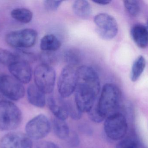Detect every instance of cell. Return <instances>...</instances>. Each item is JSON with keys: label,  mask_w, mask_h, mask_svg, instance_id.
I'll use <instances>...</instances> for the list:
<instances>
[{"label": "cell", "mask_w": 148, "mask_h": 148, "mask_svg": "<svg viewBox=\"0 0 148 148\" xmlns=\"http://www.w3.org/2000/svg\"><path fill=\"white\" fill-rule=\"evenodd\" d=\"M77 85L75 102L81 113H89L95 104L100 89L97 72L91 67L82 66L76 70Z\"/></svg>", "instance_id": "obj_1"}, {"label": "cell", "mask_w": 148, "mask_h": 148, "mask_svg": "<svg viewBox=\"0 0 148 148\" xmlns=\"http://www.w3.org/2000/svg\"><path fill=\"white\" fill-rule=\"evenodd\" d=\"M121 93L118 87L113 83L103 86L101 94L96 107L101 116L105 119L116 113L121 103Z\"/></svg>", "instance_id": "obj_2"}, {"label": "cell", "mask_w": 148, "mask_h": 148, "mask_svg": "<svg viewBox=\"0 0 148 148\" xmlns=\"http://www.w3.org/2000/svg\"><path fill=\"white\" fill-rule=\"evenodd\" d=\"M22 119L21 111L14 103L4 100L0 101V131L16 129Z\"/></svg>", "instance_id": "obj_3"}, {"label": "cell", "mask_w": 148, "mask_h": 148, "mask_svg": "<svg viewBox=\"0 0 148 148\" xmlns=\"http://www.w3.org/2000/svg\"><path fill=\"white\" fill-rule=\"evenodd\" d=\"M35 85L45 94L53 92L55 84L56 74L50 65L41 63L36 67L34 72Z\"/></svg>", "instance_id": "obj_4"}, {"label": "cell", "mask_w": 148, "mask_h": 148, "mask_svg": "<svg viewBox=\"0 0 148 148\" xmlns=\"http://www.w3.org/2000/svg\"><path fill=\"white\" fill-rule=\"evenodd\" d=\"M37 32L33 29L27 28L11 31L5 37L6 43L16 48H27L34 46L37 41Z\"/></svg>", "instance_id": "obj_5"}, {"label": "cell", "mask_w": 148, "mask_h": 148, "mask_svg": "<svg viewBox=\"0 0 148 148\" xmlns=\"http://www.w3.org/2000/svg\"><path fill=\"white\" fill-rule=\"evenodd\" d=\"M127 123L125 116L116 113L107 117L104 124L107 136L113 140H119L125 136L127 131Z\"/></svg>", "instance_id": "obj_6"}, {"label": "cell", "mask_w": 148, "mask_h": 148, "mask_svg": "<svg viewBox=\"0 0 148 148\" xmlns=\"http://www.w3.org/2000/svg\"><path fill=\"white\" fill-rule=\"evenodd\" d=\"M96 32L99 36L105 40L114 38L118 32V25L114 17L106 13H100L94 17Z\"/></svg>", "instance_id": "obj_7"}, {"label": "cell", "mask_w": 148, "mask_h": 148, "mask_svg": "<svg viewBox=\"0 0 148 148\" xmlns=\"http://www.w3.org/2000/svg\"><path fill=\"white\" fill-rule=\"evenodd\" d=\"M0 92L4 97L17 101L23 98L25 92L22 83L14 77L8 75H1Z\"/></svg>", "instance_id": "obj_8"}, {"label": "cell", "mask_w": 148, "mask_h": 148, "mask_svg": "<svg viewBox=\"0 0 148 148\" xmlns=\"http://www.w3.org/2000/svg\"><path fill=\"white\" fill-rule=\"evenodd\" d=\"M25 130L26 134L31 140H41L47 136L50 133L51 124L46 116L38 115L27 123Z\"/></svg>", "instance_id": "obj_9"}, {"label": "cell", "mask_w": 148, "mask_h": 148, "mask_svg": "<svg viewBox=\"0 0 148 148\" xmlns=\"http://www.w3.org/2000/svg\"><path fill=\"white\" fill-rule=\"evenodd\" d=\"M77 85L76 70L72 66L64 67L58 81V92L62 98L69 97L75 90Z\"/></svg>", "instance_id": "obj_10"}, {"label": "cell", "mask_w": 148, "mask_h": 148, "mask_svg": "<svg viewBox=\"0 0 148 148\" xmlns=\"http://www.w3.org/2000/svg\"><path fill=\"white\" fill-rule=\"evenodd\" d=\"M33 142L27 134L21 132H10L0 140V148H32Z\"/></svg>", "instance_id": "obj_11"}, {"label": "cell", "mask_w": 148, "mask_h": 148, "mask_svg": "<svg viewBox=\"0 0 148 148\" xmlns=\"http://www.w3.org/2000/svg\"><path fill=\"white\" fill-rule=\"evenodd\" d=\"M8 69L13 77L22 84L30 82L32 76L30 63L23 61H17L9 66Z\"/></svg>", "instance_id": "obj_12"}, {"label": "cell", "mask_w": 148, "mask_h": 148, "mask_svg": "<svg viewBox=\"0 0 148 148\" xmlns=\"http://www.w3.org/2000/svg\"><path fill=\"white\" fill-rule=\"evenodd\" d=\"M27 99L30 104L35 107L42 108L46 103L45 94L35 84H30L27 90Z\"/></svg>", "instance_id": "obj_13"}, {"label": "cell", "mask_w": 148, "mask_h": 148, "mask_svg": "<svg viewBox=\"0 0 148 148\" xmlns=\"http://www.w3.org/2000/svg\"><path fill=\"white\" fill-rule=\"evenodd\" d=\"M132 38L136 45L145 48L148 46V30L142 25L137 24L132 28L131 30Z\"/></svg>", "instance_id": "obj_14"}, {"label": "cell", "mask_w": 148, "mask_h": 148, "mask_svg": "<svg viewBox=\"0 0 148 148\" xmlns=\"http://www.w3.org/2000/svg\"><path fill=\"white\" fill-rule=\"evenodd\" d=\"M61 43L54 35L47 34L42 37L40 41L41 49L45 52H53L60 47Z\"/></svg>", "instance_id": "obj_15"}, {"label": "cell", "mask_w": 148, "mask_h": 148, "mask_svg": "<svg viewBox=\"0 0 148 148\" xmlns=\"http://www.w3.org/2000/svg\"><path fill=\"white\" fill-rule=\"evenodd\" d=\"M74 14L80 18L86 19L90 17L91 14V7L88 1L77 0L74 2L73 6Z\"/></svg>", "instance_id": "obj_16"}, {"label": "cell", "mask_w": 148, "mask_h": 148, "mask_svg": "<svg viewBox=\"0 0 148 148\" xmlns=\"http://www.w3.org/2000/svg\"><path fill=\"white\" fill-rule=\"evenodd\" d=\"M53 124L54 132L58 138L64 140L69 137L70 129L65 120L56 118L53 121Z\"/></svg>", "instance_id": "obj_17"}, {"label": "cell", "mask_w": 148, "mask_h": 148, "mask_svg": "<svg viewBox=\"0 0 148 148\" xmlns=\"http://www.w3.org/2000/svg\"><path fill=\"white\" fill-rule=\"evenodd\" d=\"M12 18L19 22L27 23L32 21L33 14L32 11L25 8H17L11 12Z\"/></svg>", "instance_id": "obj_18"}, {"label": "cell", "mask_w": 148, "mask_h": 148, "mask_svg": "<svg viewBox=\"0 0 148 148\" xmlns=\"http://www.w3.org/2000/svg\"><path fill=\"white\" fill-rule=\"evenodd\" d=\"M146 64V60L142 56L136 58L133 63L130 73V78L132 81H136L139 79L144 71Z\"/></svg>", "instance_id": "obj_19"}, {"label": "cell", "mask_w": 148, "mask_h": 148, "mask_svg": "<svg viewBox=\"0 0 148 148\" xmlns=\"http://www.w3.org/2000/svg\"><path fill=\"white\" fill-rule=\"evenodd\" d=\"M48 103L50 111L56 118L62 120H65L68 118L69 115L66 110L62 105H58L53 97H49Z\"/></svg>", "instance_id": "obj_20"}, {"label": "cell", "mask_w": 148, "mask_h": 148, "mask_svg": "<svg viewBox=\"0 0 148 148\" xmlns=\"http://www.w3.org/2000/svg\"><path fill=\"white\" fill-rule=\"evenodd\" d=\"M64 59L68 66L73 67L80 63L81 54L78 50L70 48L67 50L63 55Z\"/></svg>", "instance_id": "obj_21"}, {"label": "cell", "mask_w": 148, "mask_h": 148, "mask_svg": "<svg viewBox=\"0 0 148 148\" xmlns=\"http://www.w3.org/2000/svg\"><path fill=\"white\" fill-rule=\"evenodd\" d=\"M17 61L19 59L16 53L0 48V63L9 66Z\"/></svg>", "instance_id": "obj_22"}, {"label": "cell", "mask_w": 148, "mask_h": 148, "mask_svg": "<svg viewBox=\"0 0 148 148\" xmlns=\"http://www.w3.org/2000/svg\"><path fill=\"white\" fill-rule=\"evenodd\" d=\"M124 6L127 12L133 16H136L140 10L139 1L136 0H127L123 1Z\"/></svg>", "instance_id": "obj_23"}, {"label": "cell", "mask_w": 148, "mask_h": 148, "mask_svg": "<svg viewBox=\"0 0 148 148\" xmlns=\"http://www.w3.org/2000/svg\"><path fill=\"white\" fill-rule=\"evenodd\" d=\"M16 54L18 56L19 61H23L30 63L34 62L36 60L35 55L30 52L18 50Z\"/></svg>", "instance_id": "obj_24"}, {"label": "cell", "mask_w": 148, "mask_h": 148, "mask_svg": "<svg viewBox=\"0 0 148 148\" xmlns=\"http://www.w3.org/2000/svg\"><path fill=\"white\" fill-rule=\"evenodd\" d=\"M62 105L66 110L69 116H70L73 119L78 120L81 118L82 113L78 110L76 106L75 107L68 103H66L63 101L62 102Z\"/></svg>", "instance_id": "obj_25"}, {"label": "cell", "mask_w": 148, "mask_h": 148, "mask_svg": "<svg viewBox=\"0 0 148 148\" xmlns=\"http://www.w3.org/2000/svg\"><path fill=\"white\" fill-rule=\"evenodd\" d=\"M40 58L42 62V63L49 65H50L51 63H53L55 59H56L54 54H53L52 52L45 51H43V53L41 54Z\"/></svg>", "instance_id": "obj_26"}, {"label": "cell", "mask_w": 148, "mask_h": 148, "mask_svg": "<svg viewBox=\"0 0 148 148\" xmlns=\"http://www.w3.org/2000/svg\"><path fill=\"white\" fill-rule=\"evenodd\" d=\"M63 1H51V0H46L44 1V6L47 10L49 11H56L58 9L62 3Z\"/></svg>", "instance_id": "obj_27"}, {"label": "cell", "mask_w": 148, "mask_h": 148, "mask_svg": "<svg viewBox=\"0 0 148 148\" xmlns=\"http://www.w3.org/2000/svg\"><path fill=\"white\" fill-rule=\"evenodd\" d=\"M116 148H137V144L135 141L129 138L120 142Z\"/></svg>", "instance_id": "obj_28"}, {"label": "cell", "mask_w": 148, "mask_h": 148, "mask_svg": "<svg viewBox=\"0 0 148 148\" xmlns=\"http://www.w3.org/2000/svg\"><path fill=\"white\" fill-rule=\"evenodd\" d=\"M89 116L90 119L95 122L101 123L104 120V118L101 116V115L99 114L98 111L97 110L96 108H94L91 109V110L89 112Z\"/></svg>", "instance_id": "obj_29"}, {"label": "cell", "mask_w": 148, "mask_h": 148, "mask_svg": "<svg viewBox=\"0 0 148 148\" xmlns=\"http://www.w3.org/2000/svg\"><path fill=\"white\" fill-rule=\"evenodd\" d=\"M39 148H60L58 145L51 142H43L40 144Z\"/></svg>", "instance_id": "obj_30"}, {"label": "cell", "mask_w": 148, "mask_h": 148, "mask_svg": "<svg viewBox=\"0 0 148 148\" xmlns=\"http://www.w3.org/2000/svg\"><path fill=\"white\" fill-rule=\"evenodd\" d=\"M93 1L97 4L101 5H107L111 2V1L110 0H95Z\"/></svg>", "instance_id": "obj_31"}, {"label": "cell", "mask_w": 148, "mask_h": 148, "mask_svg": "<svg viewBox=\"0 0 148 148\" xmlns=\"http://www.w3.org/2000/svg\"><path fill=\"white\" fill-rule=\"evenodd\" d=\"M3 97H4V96H3V95L1 94V92H0V101H3V100H4L3 99Z\"/></svg>", "instance_id": "obj_32"}, {"label": "cell", "mask_w": 148, "mask_h": 148, "mask_svg": "<svg viewBox=\"0 0 148 148\" xmlns=\"http://www.w3.org/2000/svg\"><path fill=\"white\" fill-rule=\"evenodd\" d=\"M0 76H1V75H0Z\"/></svg>", "instance_id": "obj_33"}]
</instances>
